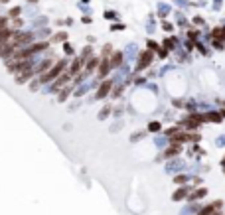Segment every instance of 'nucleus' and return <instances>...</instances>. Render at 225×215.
<instances>
[{
	"label": "nucleus",
	"mask_w": 225,
	"mask_h": 215,
	"mask_svg": "<svg viewBox=\"0 0 225 215\" xmlns=\"http://www.w3.org/2000/svg\"><path fill=\"white\" fill-rule=\"evenodd\" d=\"M65 67V61H59L56 67H53L50 73H44L42 77H40V83H46V81H53L56 77H59V73H61V69Z\"/></svg>",
	"instance_id": "1"
},
{
	"label": "nucleus",
	"mask_w": 225,
	"mask_h": 215,
	"mask_svg": "<svg viewBox=\"0 0 225 215\" xmlns=\"http://www.w3.org/2000/svg\"><path fill=\"white\" fill-rule=\"evenodd\" d=\"M152 52L150 49H146V52H142L140 53V59H138V65H136V69H144V67H148L150 65V61H152Z\"/></svg>",
	"instance_id": "2"
},
{
	"label": "nucleus",
	"mask_w": 225,
	"mask_h": 215,
	"mask_svg": "<svg viewBox=\"0 0 225 215\" xmlns=\"http://www.w3.org/2000/svg\"><path fill=\"white\" fill-rule=\"evenodd\" d=\"M109 69H111L109 59H101V65H99V69H97L99 77H101V79H105V77H107V73H109Z\"/></svg>",
	"instance_id": "3"
},
{
	"label": "nucleus",
	"mask_w": 225,
	"mask_h": 215,
	"mask_svg": "<svg viewBox=\"0 0 225 215\" xmlns=\"http://www.w3.org/2000/svg\"><path fill=\"white\" fill-rule=\"evenodd\" d=\"M182 152V146L180 144H172L168 150L164 152V158H172V156H178V154Z\"/></svg>",
	"instance_id": "4"
},
{
	"label": "nucleus",
	"mask_w": 225,
	"mask_h": 215,
	"mask_svg": "<svg viewBox=\"0 0 225 215\" xmlns=\"http://www.w3.org/2000/svg\"><path fill=\"white\" fill-rule=\"evenodd\" d=\"M111 87H112V83H111V81H103V85L99 87L97 97H99V99H101V97H107V95H109V91H111Z\"/></svg>",
	"instance_id": "5"
},
{
	"label": "nucleus",
	"mask_w": 225,
	"mask_h": 215,
	"mask_svg": "<svg viewBox=\"0 0 225 215\" xmlns=\"http://www.w3.org/2000/svg\"><path fill=\"white\" fill-rule=\"evenodd\" d=\"M122 63V53L121 52H115L112 53V57H111V67H117Z\"/></svg>",
	"instance_id": "6"
},
{
	"label": "nucleus",
	"mask_w": 225,
	"mask_h": 215,
	"mask_svg": "<svg viewBox=\"0 0 225 215\" xmlns=\"http://www.w3.org/2000/svg\"><path fill=\"white\" fill-rule=\"evenodd\" d=\"M219 205H221V201H217L215 205H207L206 209H203L202 213H200V215H211V213H213V211H215V209H217V207H219Z\"/></svg>",
	"instance_id": "7"
},
{
	"label": "nucleus",
	"mask_w": 225,
	"mask_h": 215,
	"mask_svg": "<svg viewBox=\"0 0 225 215\" xmlns=\"http://www.w3.org/2000/svg\"><path fill=\"white\" fill-rule=\"evenodd\" d=\"M188 193V187H182V190H178V191H174V196H172V199L174 201H178V199H182L184 196Z\"/></svg>",
	"instance_id": "8"
},
{
	"label": "nucleus",
	"mask_w": 225,
	"mask_h": 215,
	"mask_svg": "<svg viewBox=\"0 0 225 215\" xmlns=\"http://www.w3.org/2000/svg\"><path fill=\"white\" fill-rule=\"evenodd\" d=\"M67 79H69V75H67V73H65V75H59V79H57V81L53 83V89H59V87L63 85V83H65Z\"/></svg>",
	"instance_id": "9"
},
{
	"label": "nucleus",
	"mask_w": 225,
	"mask_h": 215,
	"mask_svg": "<svg viewBox=\"0 0 225 215\" xmlns=\"http://www.w3.org/2000/svg\"><path fill=\"white\" fill-rule=\"evenodd\" d=\"M97 65H99V59H97V57H91V59H89V65H87V67H89V71H93Z\"/></svg>",
	"instance_id": "10"
},
{
	"label": "nucleus",
	"mask_w": 225,
	"mask_h": 215,
	"mask_svg": "<svg viewBox=\"0 0 225 215\" xmlns=\"http://www.w3.org/2000/svg\"><path fill=\"white\" fill-rule=\"evenodd\" d=\"M28 77H32V71H24L22 75L18 77V83H24V81H26V79H28Z\"/></svg>",
	"instance_id": "11"
},
{
	"label": "nucleus",
	"mask_w": 225,
	"mask_h": 215,
	"mask_svg": "<svg viewBox=\"0 0 225 215\" xmlns=\"http://www.w3.org/2000/svg\"><path fill=\"white\" fill-rule=\"evenodd\" d=\"M148 130H150V132H158V130H160V122H150Z\"/></svg>",
	"instance_id": "12"
},
{
	"label": "nucleus",
	"mask_w": 225,
	"mask_h": 215,
	"mask_svg": "<svg viewBox=\"0 0 225 215\" xmlns=\"http://www.w3.org/2000/svg\"><path fill=\"white\" fill-rule=\"evenodd\" d=\"M109 113H111V107H105V109L101 110V113H99V119H105V116H107Z\"/></svg>",
	"instance_id": "13"
},
{
	"label": "nucleus",
	"mask_w": 225,
	"mask_h": 215,
	"mask_svg": "<svg viewBox=\"0 0 225 215\" xmlns=\"http://www.w3.org/2000/svg\"><path fill=\"white\" fill-rule=\"evenodd\" d=\"M67 95H69V89H63V91H61V95H59V103H63V101L67 99Z\"/></svg>",
	"instance_id": "14"
},
{
	"label": "nucleus",
	"mask_w": 225,
	"mask_h": 215,
	"mask_svg": "<svg viewBox=\"0 0 225 215\" xmlns=\"http://www.w3.org/2000/svg\"><path fill=\"white\" fill-rule=\"evenodd\" d=\"M18 14H20V8H18V6L10 10V16H12V18H14V16H18Z\"/></svg>",
	"instance_id": "15"
},
{
	"label": "nucleus",
	"mask_w": 225,
	"mask_h": 215,
	"mask_svg": "<svg viewBox=\"0 0 225 215\" xmlns=\"http://www.w3.org/2000/svg\"><path fill=\"white\" fill-rule=\"evenodd\" d=\"M148 49H158V43L156 42H148Z\"/></svg>",
	"instance_id": "16"
},
{
	"label": "nucleus",
	"mask_w": 225,
	"mask_h": 215,
	"mask_svg": "<svg viewBox=\"0 0 225 215\" xmlns=\"http://www.w3.org/2000/svg\"><path fill=\"white\" fill-rule=\"evenodd\" d=\"M61 40H65V34H57L56 36V42H61Z\"/></svg>",
	"instance_id": "17"
},
{
	"label": "nucleus",
	"mask_w": 225,
	"mask_h": 215,
	"mask_svg": "<svg viewBox=\"0 0 225 215\" xmlns=\"http://www.w3.org/2000/svg\"><path fill=\"white\" fill-rule=\"evenodd\" d=\"M166 53H168L166 49H158V55H160V57H166Z\"/></svg>",
	"instance_id": "18"
},
{
	"label": "nucleus",
	"mask_w": 225,
	"mask_h": 215,
	"mask_svg": "<svg viewBox=\"0 0 225 215\" xmlns=\"http://www.w3.org/2000/svg\"><path fill=\"white\" fill-rule=\"evenodd\" d=\"M176 182H178V184L180 182H186V176H178V178H176Z\"/></svg>",
	"instance_id": "19"
},
{
	"label": "nucleus",
	"mask_w": 225,
	"mask_h": 215,
	"mask_svg": "<svg viewBox=\"0 0 225 215\" xmlns=\"http://www.w3.org/2000/svg\"><path fill=\"white\" fill-rule=\"evenodd\" d=\"M2 2H8V0H2Z\"/></svg>",
	"instance_id": "20"
}]
</instances>
